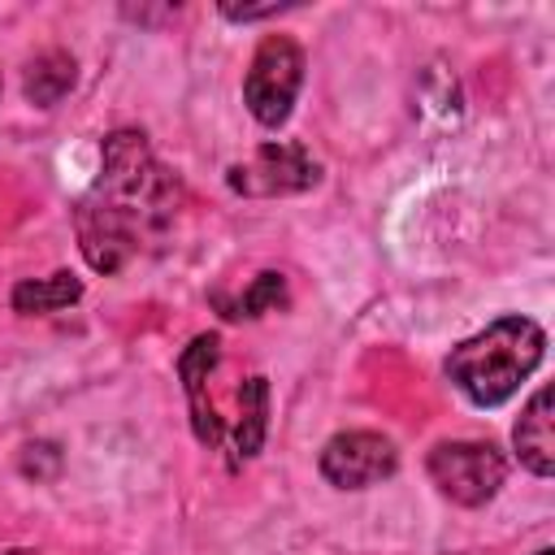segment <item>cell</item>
Returning a JSON list of instances; mask_svg holds the SVG:
<instances>
[{"label": "cell", "instance_id": "6da1fadb", "mask_svg": "<svg viewBox=\"0 0 555 555\" xmlns=\"http://www.w3.org/2000/svg\"><path fill=\"white\" fill-rule=\"evenodd\" d=\"M182 204V182L156 160L143 130H113L100 178L74 208V230L95 273H117L143 243H156Z\"/></svg>", "mask_w": 555, "mask_h": 555}, {"label": "cell", "instance_id": "7a4b0ae2", "mask_svg": "<svg viewBox=\"0 0 555 555\" xmlns=\"http://www.w3.org/2000/svg\"><path fill=\"white\" fill-rule=\"evenodd\" d=\"M546 334L529 317H499L481 334L464 338L447 356V377L464 390L468 403L477 408H499L507 403L520 382L542 364Z\"/></svg>", "mask_w": 555, "mask_h": 555}, {"label": "cell", "instance_id": "3957f363", "mask_svg": "<svg viewBox=\"0 0 555 555\" xmlns=\"http://www.w3.org/2000/svg\"><path fill=\"white\" fill-rule=\"evenodd\" d=\"M304 87V52L291 35H264L247 78H243V104L260 126H282L291 117V104Z\"/></svg>", "mask_w": 555, "mask_h": 555}, {"label": "cell", "instance_id": "277c9868", "mask_svg": "<svg viewBox=\"0 0 555 555\" xmlns=\"http://www.w3.org/2000/svg\"><path fill=\"white\" fill-rule=\"evenodd\" d=\"M425 468H429V481L460 507L490 503L507 477V460L494 442H438Z\"/></svg>", "mask_w": 555, "mask_h": 555}, {"label": "cell", "instance_id": "5b68a950", "mask_svg": "<svg viewBox=\"0 0 555 555\" xmlns=\"http://www.w3.org/2000/svg\"><path fill=\"white\" fill-rule=\"evenodd\" d=\"M225 182H230V191L260 195V199L295 195V191H308V186L321 182V165L308 156L304 143H264L243 165H230Z\"/></svg>", "mask_w": 555, "mask_h": 555}, {"label": "cell", "instance_id": "8992f818", "mask_svg": "<svg viewBox=\"0 0 555 555\" xmlns=\"http://www.w3.org/2000/svg\"><path fill=\"white\" fill-rule=\"evenodd\" d=\"M395 468H399L395 442L386 434H373V429H347V434H334L321 447V477L330 486H338V490L377 486Z\"/></svg>", "mask_w": 555, "mask_h": 555}, {"label": "cell", "instance_id": "52a82bcc", "mask_svg": "<svg viewBox=\"0 0 555 555\" xmlns=\"http://www.w3.org/2000/svg\"><path fill=\"white\" fill-rule=\"evenodd\" d=\"M217 347H221V343H217V334H195V338H191V347L178 356V377H182L186 399H191L195 438H199V442H208V447H217V442H221V421H217L212 403H204V382H208V373H212V364H217V356H221Z\"/></svg>", "mask_w": 555, "mask_h": 555}, {"label": "cell", "instance_id": "ba28073f", "mask_svg": "<svg viewBox=\"0 0 555 555\" xmlns=\"http://www.w3.org/2000/svg\"><path fill=\"white\" fill-rule=\"evenodd\" d=\"M516 455L533 477H551L555 473V434H551V386H538L533 399L525 403L516 429H512Z\"/></svg>", "mask_w": 555, "mask_h": 555}, {"label": "cell", "instance_id": "9c48e42d", "mask_svg": "<svg viewBox=\"0 0 555 555\" xmlns=\"http://www.w3.org/2000/svg\"><path fill=\"white\" fill-rule=\"evenodd\" d=\"M74 69H78V65H74L69 52H61V48L39 52V56L26 65V78H22L26 100H30L35 108H52V104H61L65 91L74 87Z\"/></svg>", "mask_w": 555, "mask_h": 555}, {"label": "cell", "instance_id": "30bf717a", "mask_svg": "<svg viewBox=\"0 0 555 555\" xmlns=\"http://www.w3.org/2000/svg\"><path fill=\"white\" fill-rule=\"evenodd\" d=\"M78 295H82V282H78L69 269H61V273H52V278H26V282H17L13 295H9V304H13V312H22V317H43V312L69 308Z\"/></svg>", "mask_w": 555, "mask_h": 555}, {"label": "cell", "instance_id": "8fae6325", "mask_svg": "<svg viewBox=\"0 0 555 555\" xmlns=\"http://www.w3.org/2000/svg\"><path fill=\"white\" fill-rule=\"evenodd\" d=\"M269 429V382L264 377H247L238 390V434H234V451L238 460H251L264 442Z\"/></svg>", "mask_w": 555, "mask_h": 555}, {"label": "cell", "instance_id": "7c38bea8", "mask_svg": "<svg viewBox=\"0 0 555 555\" xmlns=\"http://www.w3.org/2000/svg\"><path fill=\"white\" fill-rule=\"evenodd\" d=\"M286 304V278L282 273H256L251 278V286L234 299V304H221L225 308V317H264V312H273V308H282Z\"/></svg>", "mask_w": 555, "mask_h": 555}, {"label": "cell", "instance_id": "4fadbf2b", "mask_svg": "<svg viewBox=\"0 0 555 555\" xmlns=\"http://www.w3.org/2000/svg\"><path fill=\"white\" fill-rule=\"evenodd\" d=\"M282 9H291V4H282V0H273V4H243V9H234V4H221V13H225L230 22H256V17L282 13Z\"/></svg>", "mask_w": 555, "mask_h": 555}, {"label": "cell", "instance_id": "5bb4252c", "mask_svg": "<svg viewBox=\"0 0 555 555\" xmlns=\"http://www.w3.org/2000/svg\"><path fill=\"white\" fill-rule=\"evenodd\" d=\"M538 555H555V551H551V546H542V551H538Z\"/></svg>", "mask_w": 555, "mask_h": 555}, {"label": "cell", "instance_id": "9a60e30c", "mask_svg": "<svg viewBox=\"0 0 555 555\" xmlns=\"http://www.w3.org/2000/svg\"><path fill=\"white\" fill-rule=\"evenodd\" d=\"M9 555H30V551H9Z\"/></svg>", "mask_w": 555, "mask_h": 555}]
</instances>
